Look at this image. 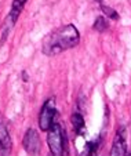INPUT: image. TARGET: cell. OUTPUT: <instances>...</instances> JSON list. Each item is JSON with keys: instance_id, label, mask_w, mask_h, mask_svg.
Masks as SVG:
<instances>
[{"instance_id": "ba28073f", "label": "cell", "mask_w": 131, "mask_h": 156, "mask_svg": "<svg viewBox=\"0 0 131 156\" xmlns=\"http://www.w3.org/2000/svg\"><path fill=\"white\" fill-rule=\"evenodd\" d=\"M70 120H72V126L75 133L77 136H82V133L84 131V119H83V116L79 112H75L72 115V118H70Z\"/></svg>"}, {"instance_id": "52a82bcc", "label": "cell", "mask_w": 131, "mask_h": 156, "mask_svg": "<svg viewBox=\"0 0 131 156\" xmlns=\"http://www.w3.org/2000/svg\"><path fill=\"white\" fill-rule=\"evenodd\" d=\"M26 2H28V0H12L11 9H10V12H9V21H10V25H11V27L17 22L18 18H19V14L22 12Z\"/></svg>"}, {"instance_id": "5b68a950", "label": "cell", "mask_w": 131, "mask_h": 156, "mask_svg": "<svg viewBox=\"0 0 131 156\" xmlns=\"http://www.w3.org/2000/svg\"><path fill=\"white\" fill-rule=\"evenodd\" d=\"M111 156H127V141H126V129H117L116 136L112 142Z\"/></svg>"}, {"instance_id": "8992f818", "label": "cell", "mask_w": 131, "mask_h": 156, "mask_svg": "<svg viewBox=\"0 0 131 156\" xmlns=\"http://www.w3.org/2000/svg\"><path fill=\"white\" fill-rule=\"evenodd\" d=\"M12 149V140L6 123L0 122V156H10Z\"/></svg>"}, {"instance_id": "277c9868", "label": "cell", "mask_w": 131, "mask_h": 156, "mask_svg": "<svg viewBox=\"0 0 131 156\" xmlns=\"http://www.w3.org/2000/svg\"><path fill=\"white\" fill-rule=\"evenodd\" d=\"M22 145H23V149L26 151V153L30 156H37L39 152H40V148H41V142H40V137H39L37 131L35 129H28L23 136L22 140Z\"/></svg>"}, {"instance_id": "8fae6325", "label": "cell", "mask_w": 131, "mask_h": 156, "mask_svg": "<svg viewBox=\"0 0 131 156\" xmlns=\"http://www.w3.org/2000/svg\"><path fill=\"white\" fill-rule=\"evenodd\" d=\"M108 21L105 20L104 17H98L95 20V22H94V29L97 30V32H105V30L108 29Z\"/></svg>"}, {"instance_id": "6da1fadb", "label": "cell", "mask_w": 131, "mask_h": 156, "mask_svg": "<svg viewBox=\"0 0 131 156\" xmlns=\"http://www.w3.org/2000/svg\"><path fill=\"white\" fill-rule=\"evenodd\" d=\"M79 41H80V33H79L77 28L72 24H68L48 33L44 37L41 48L46 55L52 57L62 51L76 47Z\"/></svg>"}, {"instance_id": "7c38bea8", "label": "cell", "mask_w": 131, "mask_h": 156, "mask_svg": "<svg viewBox=\"0 0 131 156\" xmlns=\"http://www.w3.org/2000/svg\"><path fill=\"white\" fill-rule=\"evenodd\" d=\"M127 156H131V153H127Z\"/></svg>"}, {"instance_id": "7a4b0ae2", "label": "cell", "mask_w": 131, "mask_h": 156, "mask_svg": "<svg viewBox=\"0 0 131 156\" xmlns=\"http://www.w3.org/2000/svg\"><path fill=\"white\" fill-rule=\"evenodd\" d=\"M47 144L52 156H66V136L65 129L58 123L52 124V127L47 131Z\"/></svg>"}, {"instance_id": "30bf717a", "label": "cell", "mask_w": 131, "mask_h": 156, "mask_svg": "<svg viewBox=\"0 0 131 156\" xmlns=\"http://www.w3.org/2000/svg\"><path fill=\"white\" fill-rule=\"evenodd\" d=\"M99 3V7H101V10H102V12H104L105 15H108L109 18H112V20H119V14H117L116 11H115L112 7H109V6H106V4H104L102 2H98Z\"/></svg>"}, {"instance_id": "9c48e42d", "label": "cell", "mask_w": 131, "mask_h": 156, "mask_svg": "<svg viewBox=\"0 0 131 156\" xmlns=\"http://www.w3.org/2000/svg\"><path fill=\"white\" fill-rule=\"evenodd\" d=\"M98 147H99V140H94V141H90L86 144L84 147V151L80 153V156H94L98 151Z\"/></svg>"}, {"instance_id": "3957f363", "label": "cell", "mask_w": 131, "mask_h": 156, "mask_svg": "<svg viewBox=\"0 0 131 156\" xmlns=\"http://www.w3.org/2000/svg\"><path fill=\"white\" fill-rule=\"evenodd\" d=\"M55 116H57V106H55V98H48L44 101L43 106L39 113V127L41 131H48L52 127V124L55 123Z\"/></svg>"}]
</instances>
